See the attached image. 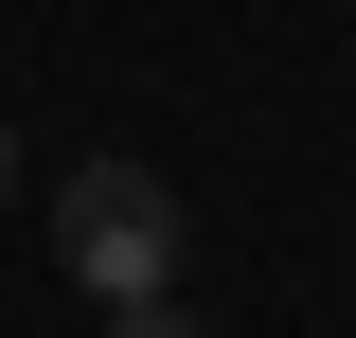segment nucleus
Returning <instances> with one entry per match:
<instances>
[{
	"mask_svg": "<svg viewBox=\"0 0 356 338\" xmlns=\"http://www.w3.org/2000/svg\"><path fill=\"white\" fill-rule=\"evenodd\" d=\"M54 250H72L89 303H161V285H178V196H161V161H89L72 196H54Z\"/></svg>",
	"mask_w": 356,
	"mask_h": 338,
	"instance_id": "f257e3e1",
	"label": "nucleus"
},
{
	"mask_svg": "<svg viewBox=\"0 0 356 338\" xmlns=\"http://www.w3.org/2000/svg\"><path fill=\"white\" fill-rule=\"evenodd\" d=\"M107 338H196V303H178V285L161 303H107Z\"/></svg>",
	"mask_w": 356,
	"mask_h": 338,
	"instance_id": "f03ea898",
	"label": "nucleus"
},
{
	"mask_svg": "<svg viewBox=\"0 0 356 338\" xmlns=\"http://www.w3.org/2000/svg\"><path fill=\"white\" fill-rule=\"evenodd\" d=\"M0 196H18V125H0Z\"/></svg>",
	"mask_w": 356,
	"mask_h": 338,
	"instance_id": "7ed1b4c3",
	"label": "nucleus"
}]
</instances>
